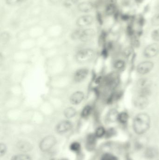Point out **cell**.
<instances>
[{
    "label": "cell",
    "instance_id": "obj_40",
    "mask_svg": "<svg viewBox=\"0 0 159 160\" xmlns=\"http://www.w3.org/2000/svg\"><path fill=\"white\" fill-rule=\"evenodd\" d=\"M50 160H57V159H56V158H53V159H50Z\"/></svg>",
    "mask_w": 159,
    "mask_h": 160
},
{
    "label": "cell",
    "instance_id": "obj_1",
    "mask_svg": "<svg viewBox=\"0 0 159 160\" xmlns=\"http://www.w3.org/2000/svg\"><path fill=\"white\" fill-rule=\"evenodd\" d=\"M151 119L146 113H140L135 117L133 123L134 131L137 135H143L150 127Z\"/></svg>",
    "mask_w": 159,
    "mask_h": 160
},
{
    "label": "cell",
    "instance_id": "obj_14",
    "mask_svg": "<svg viewBox=\"0 0 159 160\" xmlns=\"http://www.w3.org/2000/svg\"><path fill=\"white\" fill-rule=\"evenodd\" d=\"M97 138L94 134L89 135L86 141V148L89 150H93L95 148Z\"/></svg>",
    "mask_w": 159,
    "mask_h": 160
},
{
    "label": "cell",
    "instance_id": "obj_10",
    "mask_svg": "<svg viewBox=\"0 0 159 160\" xmlns=\"http://www.w3.org/2000/svg\"><path fill=\"white\" fill-rule=\"evenodd\" d=\"M96 35V32L95 30L92 28L83 30L81 35L80 40L82 42H87L94 38Z\"/></svg>",
    "mask_w": 159,
    "mask_h": 160
},
{
    "label": "cell",
    "instance_id": "obj_41",
    "mask_svg": "<svg viewBox=\"0 0 159 160\" xmlns=\"http://www.w3.org/2000/svg\"><path fill=\"white\" fill-rule=\"evenodd\" d=\"M67 160V159H62L61 160Z\"/></svg>",
    "mask_w": 159,
    "mask_h": 160
},
{
    "label": "cell",
    "instance_id": "obj_4",
    "mask_svg": "<svg viewBox=\"0 0 159 160\" xmlns=\"http://www.w3.org/2000/svg\"><path fill=\"white\" fill-rule=\"evenodd\" d=\"M56 143V138L54 136H47L41 141L39 148L40 150L43 152H47L53 148Z\"/></svg>",
    "mask_w": 159,
    "mask_h": 160
},
{
    "label": "cell",
    "instance_id": "obj_16",
    "mask_svg": "<svg viewBox=\"0 0 159 160\" xmlns=\"http://www.w3.org/2000/svg\"><path fill=\"white\" fill-rule=\"evenodd\" d=\"M119 82V78L118 74L114 73L110 75L108 79V83L112 88L116 87Z\"/></svg>",
    "mask_w": 159,
    "mask_h": 160
},
{
    "label": "cell",
    "instance_id": "obj_11",
    "mask_svg": "<svg viewBox=\"0 0 159 160\" xmlns=\"http://www.w3.org/2000/svg\"><path fill=\"white\" fill-rule=\"evenodd\" d=\"M89 74V70L86 68H82L76 70L74 75L73 79L76 82H80L83 81L87 77Z\"/></svg>",
    "mask_w": 159,
    "mask_h": 160
},
{
    "label": "cell",
    "instance_id": "obj_24",
    "mask_svg": "<svg viewBox=\"0 0 159 160\" xmlns=\"http://www.w3.org/2000/svg\"><path fill=\"white\" fill-rule=\"evenodd\" d=\"M106 132L105 129L104 128V127L102 126H99L97 128V129L95 131L94 135L96 136V137L100 138L105 135Z\"/></svg>",
    "mask_w": 159,
    "mask_h": 160
},
{
    "label": "cell",
    "instance_id": "obj_42",
    "mask_svg": "<svg viewBox=\"0 0 159 160\" xmlns=\"http://www.w3.org/2000/svg\"></svg>",
    "mask_w": 159,
    "mask_h": 160
},
{
    "label": "cell",
    "instance_id": "obj_33",
    "mask_svg": "<svg viewBox=\"0 0 159 160\" xmlns=\"http://www.w3.org/2000/svg\"><path fill=\"white\" fill-rule=\"evenodd\" d=\"M9 34L7 32H3L2 34H1V41L2 42H7L9 39Z\"/></svg>",
    "mask_w": 159,
    "mask_h": 160
},
{
    "label": "cell",
    "instance_id": "obj_22",
    "mask_svg": "<svg viewBox=\"0 0 159 160\" xmlns=\"http://www.w3.org/2000/svg\"><path fill=\"white\" fill-rule=\"evenodd\" d=\"M80 0H64L63 2V6L65 8H70L76 4H79Z\"/></svg>",
    "mask_w": 159,
    "mask_h": 160
},
{
    "label": "cell",
    "instance_id": "obj_7",
    "mask_svg": "<svg viewBox=\"0 0 159 160\" xmlns=\"http://www.w3.org/2000/svg\"><path fill=\"white\" fill-rule=\"evenodd\" d=\"M148 97L143 95L138 94L134 99V105L139 109H145L148 106Z\"/></svg>",
    "mask_w": 159,
    "mask_h": 160
},
{
    "label": "cell",
    "instance_id": "obj_37",
    "mask_svg": "<svg viewBox=\"0 0 159 160\" xmlns=\"http://www.w3.org/2000/svg\"><path fill=\"white\" fill-rule=\"evenodd\" d=\"M131 50L130 48H128L125 49L124 51V55L125 56H129V55L131 54Z\"/></svg>",
    "mask_w": 159,
    "mask_h": 160
},
{
    "label": "cell",
    "instance_id": "obj_15",
    "mask_svg": "<svg viewBox=\"0 0 159 160\" xmlns=\"http://www.w3.org/2000/svg\"><path fill=\"white\" fill-rule=\"evenodd\" d=\"M17 147L19 150L24 152H28L32 149V146L28 142H19L17 145Z\"/></svg>",
    "mask_w": 159,
    "mask_h": 160
},
{
    "label": "cell",
    "instance_id": "obj_20",
    "mask_svg": "<svg viewBox=\"0 0 159 160\" xmlns=\"http://www.w3.org/2000/svg\"><path fill=\"white\" fill-rule=\"evenodd\" d=\"M118 113L116 110H111L109 112L107 115V120L110 122H114L118 121Z\"/></svg>",
    "mask_w": 159,
    "mask_h": 160
},
{
    "label": "cell",
    "instance_id": "obj_9",
    "mask_svg": "<svg viewBox=\"0 0 159 160\" xmlns=\"http://www.w3.org/2000/svg\"><path fill=\"white\" fill-rule=\"evenodd\" d=\"M73 125L69 120H63L59 122L56 127V130L59 134H63L72 129Z\"/></svg>",
    "mask_w": 159,
    "mask_h": 160
},
{
    "label": "cell",
    "instance_id": "obj_32",
    "mask_svg": "<svg viewBox=\"0 0 159 160\" xmlns=\"http://www.w3.org/2000/svg\"><path fill=\"white\" fill-rule=\"evenodd\" d=\"M7 147L5 144L1 143L0 144V154L1 156L2 157L6 153Z\"/></svg>",
    "mask_w": 159,
    "mask_h": 160
},
{
    "label": "cell",
    "instance_id": "obj_3",
    "mask_svg": "<svg viewBox=\"0 0 159 160\" xmlns=\"http://www.w3.org/2000/svg\"><path fill=\"white\" fill-rule=\"evenodd\" d=\"M152 82L149 79L147 78L140 79L137 84V87L138 89V94L148 97L151 92L150 88Z\"/></svg>",
    "mask_w": 159,
    "mask_h": 160
},
{
    "label": "cell",
    "instance_id": "obj_17",
    "mask_svg": "<svg viewBox=\"0 0 159 160\" xmlns=\"http://www.w3.org/2000/svg\"><path fill=\"white\" fill-rule=\"evenodd\" d=\"M158 152L157 149L153 148H148L145 152V156L149 159L155 158L158 155Z\"/></svg>",
    "mask_w": 159,
    "mask_h": 160
},
{
    "label": "cell",
    "instance_id": "obj_26",
    "mask_svg": "<svg viewBox=\"0 0 159 160\" xmlns=\"http://www.w3.org/2000/svg\"><path fill=\"white\" fill-rule=\"evenodd\" d=\"M82 31L83 30L80 29L75 30L70 34V38L75 40L80 39Z\"/></svg>",
    "mask_w": 159,
    "mask_h": 160
},
{
    "label": "cell",
    "instance_id": "obj_39",
    "mask_svg": "<svg viewBox=\"0 0 159 160\" xmlns=\"http://www.w3.org/2000/svg\"><path fill=\"white\" fill-rule=\"evenodd\" d=\"M136 2L138 3H141L144 1V0H135Z\"/></svg>",
    "mask_w": 159,
    "mask_h": 160
},
{
    "label": "cell",
    "instance_id": "obj_28",
    "mask_svg": "<svg viewBox=\"0 0 159 160\" xmlns=\"http://www.w3.org/2000/svg\"><path fill=\"white\" fill-rule=\"evenodd\" d=\"M81 146L80 144L77 142H73L70 146V149L73 152H76L80 151Z\"/></svg>",
    "mask_w": 159,
    "mask_h": 160
},
{
    "label": "cell",
    "instance_id": "obj_5",
    "mask_svg": "<svg viewBox=\"0 0 159 160\" xmlns=\"http://www.w3.org/2000/svg\"><path fill=\"white\" fill-rule=\"evenodd\" d=\"M154 66V63L151 61L141 62L137 65V72L141 75H145L151 72Z\"/></svg>",
    "mask_w": 159,
    "mask_h": 160
},
{
    "label": "cell",
    "instance_id": "obj_27",
    "mask_svg": "<svg viewBox=\"0 0 159 160\" xmlns=\"http://www.w3.org/2000/svg\"><path fill=\"white\" fill-rule=\"evenodd\" d=\"M125 63L124 61L118 60L116 61L114 64V68L118 70H122L125 68Z\"/></svg>",
    "mask_w": 159,
    "mask_h": 160
},
{
    "label": "cell",
    "instance_id": "obj_30",
    "mask_svg": "<svg viewBox=\"0 0 159 160\" xmlns=\"http://www.w3.org/2000/svg\"><path fill=\"white\" fill-rule=\"evenodd\" d=\"M151 37L155 42H159V28L155 29L152 32Z\"/></svg>",
    "mask_w": 159,
    "mask_h": 160
},
{
    "label": "cell",
    "instance_id": "obj_19",
    "mask_svg": "<svg viewBox=\"0 0 159 160\" xmlns=\"http://www.w3.org/2000/svg\"><path fill=\"white\" fill-rule=\"evenodd\" d=\"M64 116L67 118H73L76 114V110L73 107H68L64 110L63 112Z\"/></svg>",
    "mask_w": 159,
    "mask_h": 160
},
{
    "label": "cell",
    "instance_id": "obj_8",
    "mask_svg": "<svg viewBox=\"0 0 159 160\" xmlns=\"http://www.w3.org/2000/svg\"><path fill=\"white\" fill-rule=\"evenodd\" d=\"M94 22V18L90 15H85L79 17L76 21V25L80 28L91 25Z\"/></svg>",
    "mask_w": 159,
    "mask_h": 160
},
{
    "label": "cell",
    "instance_id": "obj_25",
    "mask_svg": "<svg viewBox=\"0 0 159 160\" xmlns=\"http://www.w3.org/2000/svg\"><path fill=\"white\" fill-rule=\"evenodd\" d=\"M11 160H31V158L28 155L20 154L13 156Z\"/></svg>",
    "mask_w": 159,
    "mask_h": 160
},
{
    "label": "cell",
    "instance_id": "obj_12",
    "mask_svg": "<svg viewBox=\"0 0 159 160\" xmlns=\"http://www.w3.org/2000/svg\"><path fill=\"white\" fill-rule=\"evenodd\" d=\"M85 98V94L83 92L78 91L73 93L70 98V103L73 105H78L80 104Z\"/></svg>",
    "mask_w": 159,
    "mask_h": 160
},
{
    "label": "cell",
    "instance_id": "obj_21",
    "mask_svg": "<svg viewBox=\"0 0 159 160\" xmlns=\"http://www.w3.org/2000/svg\"><path fill=\"white\" fill-rule=\"evenodd\" d=\"M129 119V115L125 112H122L121 113H118V121L120 122V123L125 124L128 122Z\"/></svg>",
    "mask_w": 159,
    "mask_h": 160
},
{
    "label": "cell",
    "instance_id": "obj_34",
    "mask_svg": "<svg viewBox=\"0 0 159 160\" xmlns=\"http://www.w3.org/2000/svg\"><path fill=\"white\" fill-rule=\"evenodd\" d=\"M21 0H5L6 3L8 5H14L19 3Z\"/></svg>",
    "mask_w": 159,
    "mask_h": 160
},
{
    "label": "cell",
    "instance_id": "obj_6",
    "mask_svg": "<svg viewBox=\"0 0 159 160\" xmlns=\"http://www.w3.org/2000/svg\"><path fill=\"white\" fill-rule=\"evenodd\" d=\"M159 53V44L157 43L151 44L144 49V55L147 58H152L157 56Z\"/></svg>",
    "mask_w": 159,
    "mask_h": 160
},
{
    "label": "cell",
    "instance_id": "obj_31",
    "mask_svg": "<svg viewBox=\"0 0 159 160\" xmlns=\"http://www.w3.org/2000/svg\"><path fill=\"white\" fill-rule=\"evenodd\" d=\"M101 160H118L117 158L110 154H105L102 156Z\"/></svg>",
    "mask_w": 159,
    "mask_h": 160
},
{
    "label": "cell",
    "instance_id": "obj_38",
    "mask_svg": "<svg viewBox=\"0 0 159 160\" xmlns=\"http://www.w3.org/2000/svg\"><path fill=\"white\" fill-rule=\"evenodd\" d=\"M129 15L127 14H122L121 15V19L124 21H127L129 19Z\"/></svg>",
    "mask_w": 159,
    "mask_h": 160
},
{
    "label": "cell",
    "instance_id": "obj_23",
    "mask_svg": "<svg viewBox=\"0 0 159 160\" xmlns=\"http://www.w3.org/2000/svg\"><path fill=\"white\" fill-rule=\"evenodd\" d=\"M92 107L90 105H86L82 110L81 112V116L83 118H86L89 117L92 112Z\"/></svg>",
    "mask_w": 159,
    "mask_h": 160
},
{
    "label": "cell",
    "instance_id": "obj_29",
    "mask_svg": "<svg viewBox=\"0 0 159 160\" xmlns=\"http://www.w3.org/2000/svg\"><path fill=\"white\" fill-rule=\"evenodd\" d=\"M151 24L154 26H159V13L154 15L152 17Z\"/></svg>",
    "mask_w": 159,
    "mask_h": 160
},
{
    "label": "cell",
    "instance_id": "obj_2",
    "mask_svg": "<svg viewBox=\"0 0 159 160\" xmlns=\"http://www.w3.org/2000/svg\"><path fill=\"white\" fill-rule=\"evenodd\" d=\"M95 57V52L89 48L83 49L78 52L76 55V60L80 63H86L91 62Z\"/></svg>",
    "mask_w": 159,
    "mask_h": 160
},
{
    "label": "cell",
    "instance_id": "obj_18",
    "mask_svg": "<svg viewBox=\"0 0 159 160\" xmlns=\"http://www.w3.org/2000/svg\"><path fill=\"white\" fill-rule=\"evenodd\" d=\"M117 8L114 3H110L105 8V13L106 15H112L116 12Z\"/></svg>",
    "mask_w": 159,
    "mask_h": 160
},
{
    "label": "cell",
    "instance_id": "obj_13",
    "mask_svg": "<svg viewBox=\"0 0 159 160\" xmlns=\"http://www.w3.org/2000/svg\"><path fill=\"white\" fill-rule=\"evenodd\" d=\"M77 8L81 12L88 13L91 12L94 8V5L91 2H83L78 4Z\"/></svg>",
    "mask_w": 159,
    "mask_h": 160
},
{
    "label": "cell",
    "instance_id": "obj_36",
    "mask_svg": "<svg viewBox=\"0 0 159 160\" xmlns=\"http://www.w3.org/2000/svg\"><path fill=\"white\" fill-rule=\"evenodd\" d=\"M48 2L52 5H57L61 2L62 0H48Z\"/></svg>",
    "mask_w": 159,
    "mask_h": 160
},
{
    "label": "cell",
    "instance_id": "obj_35",
    "mask_svg": "<svg viewBox=\"0 0 159 160\" xmlns=\"http://www.w3.org/2000/svg\"><path fill=\"white\" fill-rule=\"evenodd\" d=\"M96 19L99 24H102L103 23V18H102V15H101V14L100 13H97L96 14Z\"/></svg>",
    "mask_w": 159,
    "mask_h": 160
}]
</instances>
